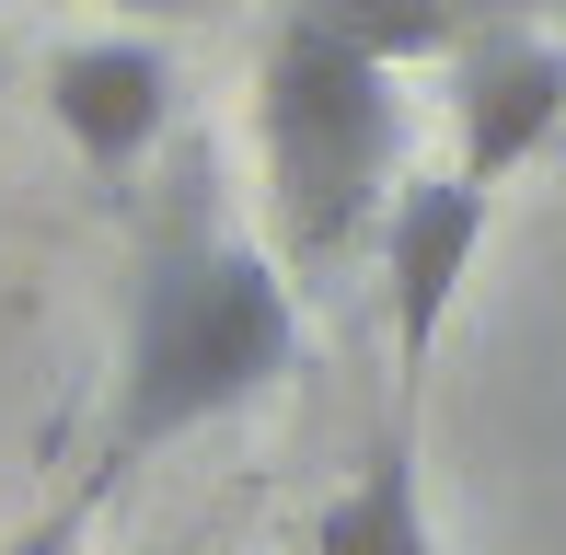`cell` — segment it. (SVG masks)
<instances>
[{"label":"cell","mask_w":566,"mask_h":555,"mask_svg":"<svg viewBox=\"0 0 566 555\" xmlns=\"http://www.w3.org/2000/svg\"><path fill=\"white\" fill-rule=\"evenodd\" d=\"M301 370V301L277 243L231 232L209 197L150 232L139 290H127V347H116V417H105V474L150 463V451L197 440V428L266 406Z\"/></svg>","instance_id":"cell-1"},{"label":"cell","mask_w":566,"mask_h":555,"mask_svg":"<svg viewBox=\"0 0 566 555\" xmlns=\"http://www.w3.org/2000/svg\"><path fill=\"white\" fill-rule=\"evenodd\" d=\"M254 174H266L277 266L336 278L405 186V70L324 35V23L266 12V46H254Z\"/></svg>","instance_id":"cell-2"},{"label":"cell","mask_w":566,"mask_h":555,"mask_svg":"<svg viewBox=\"0 0 566 555\" xmlns=\"http://www.w3.org/2000/svg\"><path fill=\"white\" fill-rule=\"evenodd\" d=\"M440 70H451V174L509 186L521 163H544L566 139V35L544 12L497 0Z\"/></svg>","instance_id":"cell-3"},{"label":"cell","mask_w":566,"mask_h":555,"mask_svg":"<svg viewBox=\"0 0 566 555\" xmlns=\"http://www.w3.org/2000/svg\"><path fill=\"white\" fill-rule=\"evenodd\" d=\"M485 220H497V186L474 174H405L394 209H381V313H394V383L417 394L428 359H440V324L462 301V278L485 255Z\"/></svg>","instance_id":"cell-4"},{"label":"cell","mask_w":566,"mask_h":555,"mask_svg":"<svg viewBox=\"0 0 566 555\" xmlns=\"http://www.w3.org/2000/svg\"><path fill=\"white\" fill-rule=\"evenodd\" d=\"M46 116L93 174H139L150 139L174 128V59L150 35H82L46 59Z\"/></svg>","instance_id":"cell-5"},{"label":"cell","mask_w":566,"mask_h":555,"mask_svg":"<svg viewBox=\"0 0 566 555\" xmlns=\"http://www.w3.org/2000/svg\"><path fill=\"white\" fill-rule=\"evenodd\" d=\"M313 555H440V544H428V486H417V440H405V428L324 498Z\"/></svg>","instance_id":"cell-6"},{"label":"cell","mask_w":566,"mask_h":555,"mask_svg":"<svg viewBox=\"0 0 566 555\" xmlns=\"http://www.w3.org/2000/svg\"><path fill=\"white\" fill-rule=\"evenodd\" d=\"M277 12H290V23H324V35L370 46V59H394V70H428V59H451L497 0H277Z\"/></svg>","instance_id":"cell-7"},{"label":"cell","mask_w":566,"mask_h":555,"mask_svg":"<svg viewBox=\"0 0 566 555\" xmlns=\"http://www.w3.org/2000/svg\"><path fill=\"white\" fill-rule=\"evenodd\" d=\"M0 555H82V510H59V521H35V533H12Z\"/></svg>","instance_id":"cell-8"},{"label":"cell","mask_w":566,"mask_h":555,"mask_svg":"<svg viewBox=\"0 0 566 555\" xmlns=\"http://www.w3.org/2000/svg\"><path fill=\"white\" fill-rule=\"evenodd\" d=\"M93 12H174V0H93Z\"/></svg>","instance_id":"cell-9"}]
</instances>
